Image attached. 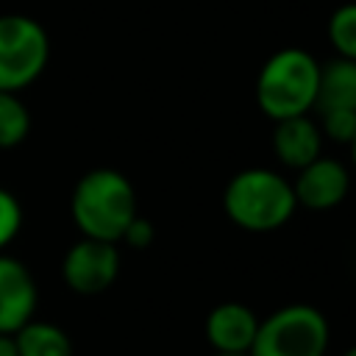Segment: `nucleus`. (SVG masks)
Wrapping results in <instances>:
<instances>
[{"label": "nucleus", "mask_w": 356, "mask_h": 356, "mask_svg": "<svg viewBox=\"0 0 356 356\" xmlns=\"http://www.w3.org/2000/svg\"><path fill=\"white\" fill-rule=\"evenodd\" d=\"M259 331V317L250 306L225 300L217 303L206 317V339L214 353H250Z\"/></svg>", "instance_id": "9"}, {"label": "nucleus", "mask_w": 356, "mask_h": 356, "mask_svg": "<svg viewBox=\"0 0 356 356\" xmlns=\"http://www.w3.org/2000/svg\"><path fill=\"white\" fill-rule=\"evenodd\" d=\"M328 42L339 58L356 61V3H342L328 17Z\"/></svg>", "instance_id": "14"}, {"label": "nucleus", "mask_w": 356, "mask_h": 356, "mask_svg": "<svg viewBox=\"0 0 356 356\" xmlns=\"http://www.w3.org/2000/svg\"><path fill=\"white\" fill-rule=\"evenodd\" d=\"M228 220L245 231L267 234L286 225L298 209L292 181L267 167H248L231 175L222 189Z\"/></svg>", "instance_id": "2"}, {"label": "nucleus", "mask_w": 356, "mask_h": 356, "mask_svg": "<svg viewBox=\"0 0 356 356\" xmlns=\"http://www.w3.org/2000/svg\"><path fill=\"white\" fill-rule=\"evenodd\" d=\"M153 239H156V228H153V222H150L147 217L136 214V217L128 222V228H125V234H122L120 242H125V245L142 250V248H147Z\"/></svg>", "instance_id": "17"}, {"label": "nucleus", "mask_w": 356, "mask_h": 356, "mask_svg": "<svg viewBox=\"0 0 356 356\" xmlns=\"http://www.w3.org/2000/svg\"><path fill=\"white\" fill-rule=\"evenodd\" d=\"M342 356H356V345H350V348H348V350H345Z\"/></svg>", "instance_id": "20"}, {"label": "nucleus", "mask_w": 356, "mask_h": 356, "mask_svg": "<svg viewBox=\"0 0 356 356\" xmlns=\"http://www.w3.org/2000/svg\"><path fill=\"white\" fill-rule=\"evenodd\" d=\"M320 134L328 136L331 142L350 145L356 136V111L350 108H337V111H320Z\"/></svg>", "instance_id": "15"}, {"label": "nucleus", "mask_w": 356, "mask_h": 356, "mask_svg": "<svg viewBox=\"0 0 356 356\" xmlns=\"http://www.w3.org/2000/svg\"><path fill=\"white\" fill-rule=\"evenodd\" d=\"M350 108L356 111V61L334 56L331 61L320 64L317 75V97L312 111H337Z\"/></svg>", "instance_id": "11"}, {"label": "nucleus", "mask_w": 356, "mask_h": 356, "mask_svg": "<svg viewBox=\"0 0 356 356\" xmlns=\"http://www.w3.org/2000/svg\"><path fill=\"white\" fill-rule=\"evenodd\" d=\"M320 61L303 47L275 50L256 75V103L273 122L309 114L317 97Z\"/></svg>", "instance_id": "3"}, {"label": "nucleus", "mask_w": 356, "mask_h": 356, "mask_svg": "<svg viewBox=\"0 0 356 356\" xmlns=\"http://www.w3.org/2000/svg\"><path fill=\"white\" fill-rule=\"evenodd\" d=\"M50 39L42 22L25 14H0V92L31 86L47 67Z\"/></svg>", "instance_id": "5"}, {"label": "nucleus", "mask_w": 356, "mask_h": 356, "mask_svg": "<svg viewBox=\"0 0 356 356\" xmlns=\"http://www.w3.org/2000/svg\"><path fill=\"white\" fill-rule=\"evenodd\" d=\"M328 342L325 314L309 303H289L259 320L250 356H325Z\"/></svg>", "instance_id": "4"}, {"label": "nucleus", "mask_w": 356, "mask_h": 356, "mask_svg": "<svg viewBox=\"0 0 356 356\" xmlns=\"http://www.w3.org/2000/svg\"><path fill=\"white\" fill-rule=\"evenodd\" d=\"M36 303L39 289L31 270L19 259L0 253V334H14L33 320Z\"/></svg>", "instance_id": "8"}, {"label": "nucleus", "mask_w": 356, "mask_h": 356, "mask_svg": "<svg viewBox=\"0 0 356 356\" xmlns=\"http://www.w3.org/2000/svg\"><path fill=\"white\" fill-rule=\"evenodd\" d=\"M70 214L83 236L117 245L128 222L139 214L134 184L120 170L111 167L89 170L86 175L78 178L72 189Z\"/></svg>", "instance_id": "1"}, {"label": "nucleus", "mask_w": 356, "mask_h": 356, "mask_svg": "<svg viewBox=\"0 0 356 356\" xmlns=\"http://www.w3.org/2000/svg\"><path fill=\"white\" fill-rule=\"evenodd\" d=\"M295 172L298 175L292 181V192H295L298 206H303V209L328 211L348 197L350 172L337 159H328L320 153L314 161H309L306 167H300Z\"/></svg>", "instance_id": "7"}, {"label": "nucleus", "mask_w": 356, "mask_h": 356, "mask_svg": "<svg viewBox=\"0 0 356 356\" xmlns=\"http://www.w3.org/2000/svg\"><path fill=\"white\" fill-rule=\"evenodd\" d=\"M31 131V114L17 92H0V147H17Z\"/></svg>", "instance_id": "13"}, {"label": "nucleus", "mask_w": 356, "mask_h": 356, "mask_svg": "<svg viewBox=\"0 0 356 356\" xmlns=\"http://www.w3.org/2000/svg\"><path fill=\"white\" fill-rule=\"evenodd\" d=\"M214 356H250V353H214Z\"/></svg>", "instance_id": "21"}, {"label": "nucleus", "mask_w": 356, "mask_h": 356, "mask_svg": "<svg viewBox=\"0 0 356 356\" xmlns=\"http://www.w3.org/2000/svg\"><path fill=\"white\" fill-rule=\"evenodd\" d=\"M350 159H353V164H356V136H353V142H350Z\"/></svg>", "instance_id": "19"}, {"label": "nucleus", "mask_w": 356, "mask_h": 356, "mask_svg": "<svg viewBox=\"0 0 356 356\" xmlns=\"http://www.w3.org/2000/svg\"><path fill=\"white\" fill-rule=\"evenodd\" d=\"M19 228H22V206L8 189L0 186V253L17 239Z\"/></svg>", "instance_id": "16"}, {"label": "nucleus", "mask_w": 356, "mask_h": 356, "mask_svg": "<svg viewBox=\"0 0 356 356\" xmlns=\"http://www.w3.org/2000/svg\"><path fill=\"white\" fill-rule=\"evenodd\" d=\"M0 356H19L14 334H0Z\"/></svg>", "instance_id": "18"}, {"label": "nucleus", "mask_w": 356, "mask_h": 356, "mask_svg": "<svg viewBox=\"0 0 356 356\" xmlns=\"http://www.w3.org/2000/svg\"><path fill=\"white\" fill-rule=\"evenodd\" d=\"M19 356H72V339L64 328L44 320H28L14 331Z\"/></svg>", "instance_id": "12"}, {"label": "nucleus", "mask_w": 356, "mask_h": 356, "mask_svg": "<svg viewBox=\"0 0 356 356\" xmlns=\"http://www.w3.org/2000/svg\"><path fill=\"white\" fill-rule=\"evenodd\" d=\"M273 150H275V156L284 167H289V170L306 167L323 150L320 125L309 114L278 120L275 128H273Z\"/></svg>", "instance_id": "10"}, {"label": "nucleus", "mask_w": 356, "mask_h": 356, "mask_svg": "<svg viewBox=\"0 0 356 356\" xmlns=\"http://www.w3.org/2000/svg\"><path fill=\"white\" fill-rule=\"evenodd\" d=\"M120 275V250L114 242L81 236L61 261L64 284L78 295H100Z\"/></svg>", "instance_id": "6"}]
</instances>
